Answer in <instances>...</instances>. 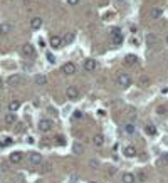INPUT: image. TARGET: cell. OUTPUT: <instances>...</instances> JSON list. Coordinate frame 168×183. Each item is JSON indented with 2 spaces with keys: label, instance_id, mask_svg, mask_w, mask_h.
<instances>
[{
  "label": "cell",
  "instance_id": "obj_1",
  "mask_svg": "<svg viewBox=\"0 0 168 183\" xmlns=\"http://www.w3.org/2000/svg\"><path fill=\"white\" fill-rule=\"evenodd\" d=\"M52 128H54V123H52L51 119H40V121H39V130L42 131V133L51 131Z\"/></svg>",
  "mask_w": 168,
  "mask_h": 183
},
{
  "label": "cell",
  "instance_id": "obj_2",
  "mask_svg": "<svg viewBox=\"0 0 168 183\" xmlns=\"http://www.w3.org/2000/svg\"><path fill=\"white\" fill-rule=\"evenodd\" d=\"M118 84H120L121 87H128V86L131 84V77H129V74L121 72L120 76H118Z\"/></svg>",
  "mask_w": 168,
  "mask_h": 183
},
{
  "label": "cell",
  "instance_id": "obj_3",
  "mask_svg": "<svg viewBox=\"0 0 168 183\" xmlns=\"http://www.w3.org/2000/svg\"><path fill=\"white\" fill-rule=\"evenodd\" d=\"M111 42L114 45H121L123 44V35L120 32V29H113V34H111Z\"/></svg>",
  "mask_w": 168,
  "mask_h": 183
},
{
  "label": "cell",
  "instance_id": "obj_4",
  "mask_svg": "<svg viewBox=\"0 0 168 183\" xmlns=\"http://www.w3.org/2000/svg\"><path fill=\"white\" fill-rule=\"evenodd\" d=\"M29 163L30 165H40L42 163V155H40V153H35V151L29 153Z\"/></svg>",
  "mask_w": 168,
  "mask_h": 183
},
{
  "label": "cell",
  "instance_id": "obj_5",
  "mask_svg": "<svg viewBox=\"0 0 168 183\" xmlns=\"http://www.w3.org/2000/svg\"><path fill=\"white\" fill-rule=\"evenodd\" d=\"M66 94H67L69 99H77L79 98V89H77L76 86H69L67 89H66Z\"/></svg>",
  "mask_w": 168,
  "mask_h": 183
},
{
  "label": "cell",
  "instance_id": "obj_6",
  "mask_svg": "<svg viewBox=\"0 0 168 183\" xmlns=\"http://www.w3.org/2000/svg\"><path fill=\"white\" fill-rule=\"evenodd\" d=\"M22 54L25 57H34L35 56V49H34V45H30V44H25L22 47Z\"/></svg>",
  "mask_w": 168,
  "mask_h": 183
},
{
  "label": "cell",
  "instance_id": "obj_7",
  "mask_svg": "<svg viewBox=\"0 0 168 183\" xmlns=\"http://www.w3.org/2000/svg\"><path fill=\"white\" fill-rule=\"evenodd\" d=\"M62 72L64 74H74L76 72V64H72V62H66V64L62 66Z\"/></svg>",
  "mask_w": 168,
  "mask_h": 183
},
{
  "label": "cell",
  "instance_id": "obj_8",
  "mask_svg": "<svg viewBox=\"0 0 168 183\" xmlns=\"http://www.w3.org/2000/svg\"><path fill=\"white\" fill-rule=\"evenodd\" d=\"M9 161H10V163H14V165L20 163V161H22V153H20V151H14V153H10Z\"/></svg>",
  "mask_w": 168,
  "mask_h": 183
},
{
  "label": "cell",
  "instance_id": "obj_9",
  "mask_svg": "<svg viewBox=\"0 0 168 183\" xmlns=\"http://www.w3.org/2000/svg\"><path fill=\"white\" fill-rule=\"evenodd\" d=\"M20 81H22V79H20L19 74H14V76H10V77H9V81H7V82H9V86H10V87H17V86L20 84Z\"/></svg>",
  "mask_w": 168,
  "mask_h": 183
},
{
  "label": "cell",
  "instance_id": "obj_10",
  "mask_svg": "<svg viewBox=\"0 0 168 183\" xmlns=\"http://www.w3.org/2000/svg\"><path fill=\"white\" fill-rule=\"evenodd\" d=\"M163 15V10H161V7H153L150 12V17L151 19H160Z\"/></svg>",
  "mask_w": 168,
  "mask_h": 183
},
{
  "label": "cell",
  "instance_id": "obj_11",
  "mask_svg": "<svg viewBox=\"0 0 168 183\" xmlns=\"http://www.w3.org/2000/svg\"><path fill=\"white\" fill-rule=\"evenodd\" d=\"M96 61H94V59H88V61H84V69L86 71H89V72H91V71H94V69H96Z\"/></svg>",
  "mask_w": 168,
  "mask_h": 183
},
{
  "label": "cell",
  "instance_id": "obj_12",
  "mask_svg": "<svg viewBox=\"0 0 168 183\" xmlns=\"http://www.w3.org/2000/svg\"><path fill=\"white\" fill-rule=\"evenodd\" d=\"M123 153H125L126 158H134V156H136V148H134V146H126Z\"/></svg>",
  "mask_w": 168,
  "mask_h": 183
},
{
  "label": "cell",
  "instance_id": "obj_13",
  "mask_svg": "<svg viewBox=\"0 0 168 183\" xmlns=\"http://www.w3.org/2000/svg\"><path fill=\"white\" fill-rule=\"evenodd\" d=\"M30 27L34 29V30L40 29V27H42V19H40V17H34V19L30 20Z\"/></svg>",
  "mask_w": 168,
  "mask_h": 183
},
{
  "label": "cell",
  "instance_id": "obj_14",
  "mask_svg": "<svg viewBox=\"0 0 168 183\" xmlns=\"http://www.w3.org/2000/svg\"><path fill=\"white\" fill-rule=\"evenodd\" d=\"M136 176L133 173H123V183H134Z\"/></svg>",
  "mask_w": 168,
  "mask_h": 183
},
{
  "label": "cell",
  "instance_id": "obj_15",
  "mask_svg": "<svg viewBox=\"0 0 168 183\" xmlns=\"http://www.w3.org/2000/svg\"><path fill=\"white\" fill-rule=\"evenodd\" d=\"M93 143L96 144V146H103V143H104V136L101 135V133H98V135H94V138H93Z\"/></svg>",
  "mask_w": 168,
  "mask_h": 183
},
{
  "label": "cell",
  "instance_id": "obj_16",
  "mask_svg": "<svg viewBox=\"0 0 168 183\" xmlns=\"http://www.w3.org/2000/svg\"><path fill=\"white\" fill-rule=\"evenodd\" d=\"M19 108H20V101H17V99H14V101L9 103V111H10V113H15Z\"/></svg>",
  "mask_w": 168,
  "mask_h": 183
},
{
  "label": "cell",
  "instance_id": "obj_17",
  "mask_svg": "<svg viewBox=\"0 0 168 183\" xmlns=\"http://www.w3.org/2000/svg\"><path fill=\"white\" fill-rule=\"evenodd\" d=\"M10 30H12V25H10V24H0V35L9 34Z\"/></svg>",
  "mask_w": 168,
  "mask_h": 183
},
{
  "label": "cell",
  "instance_id": "obj_18",
  "mask_svg": "<svg viewBox=\"0 0 168 183\" xmlns=\"http://www.w3.org/2000/svg\"><path fill=\"white\" fill-rule=\"evenodd\" d=\"M72 151H74L76 155H81V153L84 151V146H83V144L79 143V141H76V143L72 144Z\"/></svg>",
  "mask_w": 168,
  "mask_h": 183
},
{
  "label": "cell",
  "instance_id": "obj_19",
  "mask_svg": "<svg viewBox=\"0 0 168 183\" xmlns=\"http://www.w3.org/2000/svg\"><path fill=\"white\" fill-rule=\"evenodd\" d=\"M61 44H62V39H61L59 35H52L51 37V45L52 47H59Z\"/></svg>",
  "mask_w": 168,
  "mask_h": 183
},
{
  "label": "cell",
  "instance_id": "obj_20",
  "mask_svg": "<svg viewBox=\"0 0 168 183\" xmlns=\"http://www.w3.org/2000/svg\"><path fill=\"white\" fill-rule=\"evenodd\" d=\"M35 84H37V86L47 84V77L44 76V74H39V76H35Z\"/></svg>",
  "mask_w": 168,
  "mask_h": 183
},
{
  "label": "cell",
  "instance_id": "obj_21",
  "mask_svg": "<svg viewBox=\"0 0 168 183\" xmlns=\"http://www.w3.org/2000/svg\"><path fill=\"white\" fill-rule=\"evenodd\" d=\"M15 121H17V116H15L14 113L5 114V123H7V124H14Z\"/></svg>",
  "mask_w": 168,
  "mask_h": 183
},
{
  "label": "cell",
  "instance_id": "obj_22",
  "mask_svg": "<svg viewBox=\"0 0 168 183\" xmlns=\"http://www.w3.org/2000/svg\"><path fill=\"white\" fill-rule=\"evenodd\" d=\"M145 133L148 136H155V135H157V128H155L153 124H148V126L145 128Z\"/></svg>",
  "mask_w": 168,
  "mask_h": 183
},
{
  "label": "cell",
  "instance_id": "obj_23",
  "mask_svg": "<svg viewBox=\"0 0 168 183\" xmlns=\"http://www.w3.org/2000/svg\"><path fill=\"white\" fill-rule=\"evenodd\" d=\"M12 143H14V140L7 136V138H3L2 141H0V148H7V146H10Z\"/></svg>",
  "mask_w": 168,
  "mask_h": 183
},
{
  "label": "cell",
  "instance_id": "obj_24",
  "mask_svg": "<svg viewBox=\"0 0 168 183\" xmlns=\"http://www.w3.org/2000/svg\"><path fill=\"white\" fill-rule=\"evenodd\" d=\"M125 131L128 133V135H133V133L136 131V128H134L133 123H126V124H125Z\"/></svg>",
  "mask_w": 168,
  "mask_h": 183
},
{
  "label": "cell",
  "instance_id": "obj_25",
  "mask_svg": "<svg viewBox=\"0 0 168 183\" xmlns=\"http://www.w3.org/2000/svg\"><path fill=\"white\" fill-rule=\"evenodd\" d=\"M56 141H57V144H61V146H64V144H66V138H64L62 135L56 136Z\"/></svg>",
  "mask_w": 168,
  "mask_h": 183
},
{
  "label": "cell",
  "instance_id": "obj_26",
  "mask_svg": "<svg viewBox=\"0 0 168 183\" xmlns=\"http://www.w3.org/2000/svg\"><path fill=\"white\" fill-rule=\"evenodd\" d=\"M126 64H136V57L134 56H126Z\"/></svg>",
  "mask_w": 168,
  "mask_h": 183
},
{
  "label": "cell",
  "instance_id": "obj_27",
  "mask_svg": "<svg viewBox=\"0 0 168 183\" xmlns=\"http://www.w3.org/2000/svg\"><path fill=\"white\" fill-rule=\"evenodd\" d=\"M157 113H158V114H166V113H168V108H166V106H158Z\"/></svg>",
  "mask_w": 168,
  "mask_h": 183
},
{
  "label": "cell",
  "instance_id": "obj_28",
  "mask_svg": "<svg viewBox=\"0 0 168 183\" xmlns=\"http://www.w3.org/2000/svg\"><path fill=\"white\" fill-rule=\"evenodd\" d=\"M74 118L76 119H84V113H81V111H74Z\"/></svg>",
  "mask_w": 168,
  "mask_h": 183
},
{
  "label": "cell",
  "instance_id": "obj_29",
  "mask_svg": "<svg viewBox=\"0 0 168 183\" xmlns=\"http://www.w3.org/2000/svg\"><path fill=\"white\" fill-rule=\"evenodd\" d=\"M140 82H141V86H146V84H150V79H148V77H145V76H143V77L140 79Z\"/></svg>",
  "mask_w": 168,
  "mask_h": 183
},
{
  "label": "cell",
  "instance_id": "obj_30",
  "mask_svg": "<svg viewBox=\"0 0 168 183\" xmlns=\"http://www.w3.org/2000/svg\"><path fill=\"white\" fill-rule=\"evenodd\" d=\"M47 61H49V62H52V64H54V62H56V57L52 56L51 52H49V54H47Z\"/></svg>",
  "mask_w": 168,
  "mask_h": 183
},
{
  "label": "cell",
  "instance_id": "obj_31",
  "mask_svg": "<svg viewBox=\"0 0 168 183\" xmlns=\"http://www.w3.org/2000/svg\"><path fill=\"white\" fill-rule=\"evenodd\" d=\"M42 172H44V173L51 172V165H49V163H46V165H44V168H42Z\"/></svg>",
  "mask_w": 168,
  "mask_h": 183
},
{
  "label": "cell",
  "instance_id": "obj_32",
  "mask_svg": "<svg viewBox=\"0 0 168 183\" xmlns=\"http://www.w3.org/2000/svg\"><path fill=\"white\" fill-rule=\"evenodd\" d=\"M67 3L74 7V5H77V3H79V0H67Z\"/></svg>",
  "mask_w": 168,
  "mask_h": 183
},
{
  "label": "cell",
  "instance_id": "obj_33",
  "mask_svg": "<svg viewBox=\"0 0 168 183\" xmlns=\"http://www.w3.org/2000/svg\"><path fill=\"white\" fill-rule=\"evenodd\" d=\"M89 165H91V166H98L99 163H98V161H94V160H91V161H89Z\"/></svg>",
  "mask_w": 168,
  "mask_h": 183
},
{
  "label": "cell",
  "instance_id": "obj_34",
  "mask_svg": "<svg viewBox=\"0 0 168 183\" xmlns=\"http://www.w3.org/2000/svg\"><path fill=\"white\" fill-rule=\"evenodd\" d=\"M72 39H74V35H69V37H66V42H71Z\"/></svg>",
  "mask_w": 168,
  "mask_h": 183
},
{
  "label": "cell",
  "instance_id": "obj_35",
  "mask_svg": "<svg viewBox=\"0 0 168 183\" xmlns=\"http://www.w3.org/2000/svg\"><path fill=\"white\" fill-rule=\"evenodd\" d=\"M138 178H140L141 181H145V175H143V173H140V175H138Z\"/></svg>",
  "mask_w": 168,
  "mask_h": 183
},
{
  "label": "cell",
  "instance_id": "obj_36",
  "mask_svg": "<svg viewBox=\"0 0 168 183\" xmlns=\"http://www.w3.org/2000/svg\"><path fill=\"white\" fill-rule=\"evenodd\" d=\"M3 87V81H2V77H0V89Z\"/></svg>",
  "mask_w": 168,
  "mask_h": 183
},
{
  "label": "cell",
  "instance_id": "obj_37",
  "mask_svg": "<svg viewBox=\"0 0 168 183\" xmlns=\"http://www.w3.org/2000/svg\"><path fill=\"white\" fill-rule=\"evenodd\" d=\"M163 160H168V153H165V155H163Z\"/></svg>",
  "mask_w": 168,
  "mask_h": 183
},
{
  "label": "cell",
  "instance_id": "obj_38",
  "mask_svg": "<svg viewBox=\"0 0 168 183\" xmlns=\"http://www.w3.org/2000/svg\"><path fill=\"white\" fill-rule=\"evenodd\" d=\"M89 183H98V181H89Z\"/></svg>",
  "mask_w": 168,
  "mask_h": 183
},
{
  "label": "cell",
  "instance_id": "obj_39",
  "mask_svg": "<svg viewBox=\"0 0 168 183\" xmlns=\"http://www.w3.org/2000/svg\"><path fill=\"white\" fill-rule=\"evenodd\" d=\"M166 44H168V35H166Z\"/></svg>",
  "mask_w": 168,
  "mask_h": 183
}]
</instances>
